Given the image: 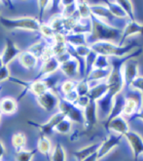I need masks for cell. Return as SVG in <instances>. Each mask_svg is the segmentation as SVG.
I'll return each instance as SVG.
<instances>
[{"label": "cell", "mask_w": 143, "mask_h": 161, "mask_svg": "<svg viewBox=\"0 0 143 161\" xmlns=\"http://www.w3.org/2000/svg\"><path fill=\"white\" fill-rule=\"evenodd\" d=\"M91 25L92 31L91 33L88 34L87 41L88 43H95V42H111V41H118L120 42L122 37V31L119 28L107 25L101 19H98L92 14L91 16Z\"/></svg>", "instance_id": "obj_1"}, {"label": "cell", "mask_w": 143, "mask_h": 161, "mask_svg": "<svg viewBox=\"0 0 143 161\" xmlns=\"http://www.w3.org/2000/svg\"><path fill=\"white\" fill-rule=\"evenodd\" d=\"M137 46L138 44L135 42H132L125 46H119L116 45L114 42L101 41L91 44L90 48L97 55L106 56L108 58L109 57H118V58H121V57H125L132 53L135 48Z\"/></svg>", "instance_id": "obj_2"}, {"label": "cell", "mask_w": 143, "mask_h": 161, "mask_svg": "<svg viewBox=\"0 0 143 161\" xmlns=\"http://www.w3.org/2000/svg\"><path fill=\"white\" fill-rule=\"evenodd\" d=\"M0 24L7 30H24L31 31H39L41 24L35 18L23 17V18H5L0 17Z\"/></svg>", "instance_id": "obj_3"}, {"label": "cell", "mask_w": 143, "mask_h": 161, "mask_svg": "<svg viewBox=\"0 0 143 161\" xmlns=\"http://www.w3.org/2000/svg\"><path fill=\"white\" fill-rule=\"evenodd\" d=\"M60 112L68 118L71 122L80 123L84 124V113L83 109L76 107L74 103H68L64 99H59V106H58Z\"/></svg>", "instance_id": "obj_4"}, {"label": "cell", "mask_w": 143, "mask_h": 161, "mask_svg": "<svg viewBox=\"0 0 143 161\" xmlns=\"http://www.w3.org/2000/svg\"><path fill=\"white\" fill-rule=\"evenodd\" d=\"M124 81H125V86L130 88V84L136 77L139 76V69H138V62L135 58L129 59L123 65L122 69Z\"/></svg>", "instance_id": "obj_5"}, {"label": "cell", "mask_w": 143, "mask_h": 161, "mask_svg": "<svg viewBox=\"0 0 143 161\" xmlns=\"http://www.w3.org/2000/svg\"><path fill=\"white\" fill-rule=\"evenodd\" d=\"M125 103H126V96L123 93H120L114 97L111 111L109 113V115L107 116V118L105 119V121H104V127H105V129L107 128L111 120H113L114 118H116L118 116H121L123 114Z\"/></svg>", "instance_id": "obj_6"}, {"label": "cell", "mask_w": 143, "mask_h": 161, "mask_svg": "<svg viewBox=\"0 0 143 161\" xmlns=\"http://www.w3.org/2000/svg\"><path fill=\"white\" fill-rule=\"evenodd\" d=\"M65 116L62 114V113L61 112H58V113H55V114L48 120L45 124H37V123H34L32 121H28V124H30L32 126H35L37 127L38 129H39L41 131L42 135L44 136H49L50 134L53 133V131H55V128L56 127V125L59 124V123L64 119Z\"/></svg>", "instance_id": "obj_7"}, {"label": "cell", "mask_w": 143, "mask_h": 161, "mask_svg": "<svg viewBox=\"0 0 143 161\" xmlns=\"http://www.w3.org/2000/svg\"><path fill=\"white\" fill-rule=\"evenodd\" d=\"M125 137L127 138L128 143L132 150L133 158L135 161H137L138 157L143 154V139L139 134L130 130L125 135Z\"/></svg>", "instance_id": "obj_8"}, {"label": "cell", "mask_w": 143, "mask_h": 161, "mask_svg": "<svg viewBox=\"0 0 143 161\" xmlns=\"http://www.w3.org/2000/svg\"><path fill=\"white\" fill-rule=\"evenodd\" d=\"M84 113V126L86 129H92L95 124H97L98 119V105L97 102L90 101L89 105L83 109Z\"/></svg>", "instance_id": "obj_9"}, {"label": "cell", "mask_w": 143, "mask_h": 161, "mask_svg": "<svg viewBox=\"0 0 143 161\" xmlns=\"http://www.w3.org/2000/svg\"><path fill=\"white\" fill-rule=\"evenodd\" d=\"M123 139L122 135H118V134H110L105 140H104L100 147L98 150V158L101 159L104 156H106L110 151H112L114 148H115Z\"/></svg>", "instance_id": "obj_10"}, {"label": "cell", "mask_w": 143, "mask_h": 161, "mask_svg": "<svg viewBox=\"0 0 143 161\" xmlns=\"http://www.w3.org/2000/svg\"><path fill=\"white\" fill-rule=\"evenodd\" d=\"M23 51L19 48V47L15 44V42L9 38H6L5 43V48L3 51V54L1 55V59L4 65H8L11 62H13L17 57L21 55Z\"/></svg>", "instance_id": "obj_11"}, {"label": "cell", "mask_w": 143, "mask_h": 161, "mask_svg": "<svg viewBox=\"0 0 143 161\" xmlns=\"http://www.w3.org/2000/svg\"><path fill=\"white\" fill-rule=\"evenodd\" d=\"M38 105L46 111H52L59 106V98L52 91H48L45 94L36 98Z\"/></svg>", "instance_id": "obj_12"}, {"label": "cell", "mask_w": 143, "mask_h": 161, "mask_svg": "<svg viewBox=\"0 0 143 161\" xmlns=\"http://www.w3.org/2000/svg\"><path fill=\"white\" fill-rule=\"evenodd\" d=\"M133 34H143V25L137 23L135 20V21L129 20L122 31V37H121L120 43L118 45L124 46L123 44L126 41V39Z\"/></svg>", "instance_id": "obj_13"}, {"label": "cell", "mask_w": 143, "mask_h": 161, "mask_svg": "<svg viewBox=\"0 0 143 161\" xmlns=\"http://www.w3.org/2000/svg\"><path fill=\"white\" fill-rule=\"evenodd\" d=\"M109 130L115 132L118 135L125 136L130 131V128H129V124L126 121V119L121 115L110 121V123L106 128V131H109Z\"/></svg>", "instance_id": "obj_14"}, {"label": "cell", "mask_w": 143, "mask_h": 161, "mask_svg": "<svg viewBox=\"0 0 143 161\" xmlns=\"http://www.w3.org/2000/svg\"><path fill=\"white\" fill-rule=\"evenodd\" d=\"M60 65H61V64L59 63L58 60H56V57H53V58L44 62L42 68L40 69L39 74L36 76L35 80H39L40 77H42V76H48V75H51V74L55 73L60 69Z\"/></svg>", "instance_id": "obj_15"}, {"label": "cell", "mask_w": 143, "mask_h": 161, "mask_svg": "<svg viewBox=\"0 0 143 161\" xmlns=\"http://www.w3.org/2000/svg\"><path fill=\"white\" fill-rule=\"evenodd\" d=\"M60 69L67 77L73 78L75 76H77L78 73L80 72V64L76 59L71 58L69 61L61 64Z\"/></svg>", "instance_id": "obj_16"}, {"label": "cell", "mask_w": 143, "mask_h": 161, "mask_svg": "<svg viewBox=\"0 0 143 161\" xmlns=\"http://www.w3.org/2000/svg\"><path fill=\"white\" fill-rule=\"evenodd\" d=\"M107 92H108V84L106 81H102L90 89L88 93V97L91 101L98 102V100L105 96Z\"/></svg>", "instance_id": "obj_17"}, {"label": "cell", "mask_w": 143, "mask_h": 161, "mask_svg": "<svg viewBox=\"0 0 143 161\" xmlns=\"http://www.w3.org/2000/svg\"><path fill=\"white\" fill-rule=\"evenodd\" d=\"M19 61L21 64L27 69H33L38 64V58L29 51H24L19 56Z\"/></svg>", "instance_id": "obj_18"}, {"label": "cell", "mask_w": 143, "mask_h": 161, "mask_svg": "<svg viewBox=\"0 0 143 161\" xmlns=\"http://www.w3.org/2000/svg\"><path fill=\"white\" fill-rule=\"evenodd\" d=\"M100 146H101V143H95V144L87 146V147H82L80 149L75 150L73 153V155L76 159H77V161H83L87 157H89L91 154L95 153V151H98V148L100 147Z\"/></svg>", "instance_id": "obj_19"}, {"label": "cell", "mask_w": 143, "mask_h": 161, "mask_svg": "<svg viewBox=\"0 0 143 161\" xmlns=\"http://www.w3.org/2000/svg\"><path fill=\"white\" fill-rule=\"evenodd\" d=\"M87 37L88 34L84 33H69L65 35V39L67 44L73 47H78L82 45H88Z\"/></svg>", "instance_id": "obj_20"}, {"label": "cell", "mask_w": 143, "mask_h": 161, "mask_svg": "<svg viewBox=\"0 0 143 161\" xmlns=\"http://www.w3.org/2000/svg\"><path fill=\"white\" fill-rule=\"evenodd\" d=\"M26 88H27V90H29L33 95H35L36 98L41 96V95H43V94H45L46 92L50 91V89L48 88L47 84L45 83V81L43 79L34 80L30 84H28Z\"/></svg>", "instance_id": "obj_21"}, {"label": "cell", "mask_w": 143, "mask_h": 161, "mask_svg": "<svg viewBox=\"0 0 143 161\" xmlns=\"http://www.w3.org/2000/svg\"><path fill=\"white\" fill-rule=\"evenodd\" d=\"M92 14L98 19H101L103 21L104 19H108V20H114V17L110 13L107 6L102 5H90Z\"/></svg>", "instance_id": "obj_22"}, {"label": "cell", "mask_w": 143, "mask_h": 161, "mask_svg": "<svg viewBox=\"0 0 143 161\" xmlns=\"http://www.w3.org/2000/svg\"><path fill=\"white\" fill-rule=\"evenodd\" d=\"M17 108H18V103L13 98L7 97L0 101V109H1L2 113L12 114V113L16 112Z\"/></svg>", "instance_id": "obj_23"}, {"label": "cell", "mask_w": 143, "mask_h": 161, "mask_svg": "<svg viewBox=\"0 0 143 161\" xmlns=\"http://www.w3.org/2000/svg\"><path fill=\"white\" fill-rule=\"evenodd\" d=\"M37 150L42 154L49 155L53 150V144L47 136L41 135L37 143Z\"/></svg>", "instance_id": "obj_24"}, {"label": "cell", "mask_w": 143, "mask_h": 161, "mask_svg": "<svg viewBox=\"0 0 143 161\" xmlns=\"http://www.w3.org/2000/svg\"><path fill=\"white\" fill-rule=\"evenodd\" d=\"M106 6L114 18L122 19V20H125L126 18L129 19L125 11H124L122 7L117 3V1H106Z\"/></svg>", "instance_id": "obj_25"}, {"label": "cell", "mask_w": 143, "mask_h": 161, "mask_svg": "<svg viewBox=\"0 0 143 161\" xmlns=\"http://www.w3.org/2000/svg\"><path fill=\"white\" fill-rule=\"evenodd\" d=\"M110 72H111V67H110V69H93L87 76V79L86 80L89 82V81H94V80L98 81V80H102V79H107Z\"/></svg>", "instance_id": "obj_26"}, {"label": "cell", "mask_w": 143, "mask_h": 161, "mask_svg": "<svg viewBox=\"0 0 143 161\" xmlns=\"http://www.w3.org/2000/svg\"><path fill=\"white\" fill-rule=\"evenodd\" d=\"M76 11H77L79 18L83 19V20H87L88 18H91L92 16L90 5L85 1L76 2Z\"/></svg>", "instance_id": "obj_27"}, {"label": "cell", "mask_w": 143, "mask_h": 161, "mask_svg": "<svg viewBox=\"0 0 143 161\" xmlns=\"http://www.w3.org/2000/svg\"><path fill=\"white\" fill-rule=\"evenodd\" d=\"M11 142H12V146L15 147L17 153H19V151L24 150V147L25 143H26V139H25V136L24 133L18 132V133H15L12 136Z\"/></svg>", "instance_id": "obj_28"}, {"label": "cell", "mask_w": 143, "mask_h": 161, "mask_svg": "<svg viewBox=\"0 0 143 161\" xmlns=\"http://www.w3.org/2000/svg\"><path fill=\"white\" fill-rule=\"evenodd\" d=\"M51 161H66V153L61 143H58L51 153Z\"/></svg>", "instance_id": "obj_29"}, {"label": "cell", "mask_w": 143, "mask_h": 161, "mask_svg": "<svg viewBox=\"0 0 143 161\" xmlns=\"http://www.w3.org/2000/svg\"><path fill=\"white\" fill-rule=\"evenodd\" d=\"M93 69H110V62H109V58L106 56H102V55H98L97 59H95L94 63H93Z\"/></svg>", "instance_id": "obj_30"}, {"label": "cell", "mask_w": 143, "mask_h": 161, "mask_svg": "<svg viewBox=\"0 0 143 161\" xmlns=\"http://www.w3.org/2000/svg\"><path fill=\"white\" fill-rule=\"evenodd\" d=\"M71 130H72V122L66 117L62 119L55 128V131L61 134H69Z\"/></svg>", "instance_id": "obj_31"}, {"label": "cell", "mask_w": 143, "mask_h": 161, "mask_svg": "<svg viewBox=\"0 0 143 161\" xmlns=\"http://www.w3.org/2000/svg\"><path fill=\"white\" fill-rule=\"evenodd\" d=\"M117 3L122 7V9L125 13L127 14L129 20L130 21H135V15H133V9H132V3L131 1H129V0H120V1H117Z\"/></svg>", "instance_id": "obj_32"}, {"label": "cell", "mask_w": 143, "mask_h": 161, "mask_svg": "<svg viewBox=\"0 0 143 161\" xmlns=\"http://www.w3.org/2000/svg\"><path fill=\"white\" fill-rule=\"evenodd\" d=\"M36 149L33 150H21L16 154V161H32L34 155L36 154Z\"/></svg>", "instance_id": "obj_33"}, {"label": "cell", "mask_w": 143, "mask_h": 161, "mask_svg": "<svg viewBox=\"0 0 143 161\" xmlns=\"http://www.w3.org/2000/svg\"><path fill=\"white\" fill-rule=\"evenodd\" d=\"M49 45H48L47 43H45V41H39L36 44H34L33 46H31L30 48L28 49V51L31 52L32 54H34L37 58H40L43 54V52L46 50V48Z\"/></svg>", "instance_id": "obj_34"}, {"label": "cell", "mask_w": 143, "mask_h": 161, "mask_svg": "<svg viewBox=\"0 0 143 161\" xmlns=\"http://www.w3.org/2000/svg\"><path fill=\"white\" fill-rule=\"evenodd\" d=\"M75 90H76V92L78 93L79 97L88 96V93L90 91V87H89L88 81L85 79V80H81L80 82H77Z\"/></svg>", "instance_id": "obj_35"}, {"label": "cell", "mask_w": 143, "mask_h": 161, "mask_svg": "<svg viewBox=\"0 0 143 161\" xmlns=\"http://www.w3.org/2000/svg\"><path fill=\"white\" fill-rule=\"evenodd\" d=\"M97 54L94 52L91 51V53L88 55V57L86 58V64H85V72H86V77L90 74V72L93 70V63L97 59Z\"/></svg>", "instance_id": "obj_36"}, {"label": "cell", "mask_w": 143, "mask_h": 161, "mask_svg": "<svg viewBox=\"0 0 143 161\" xmlns=\"http://www.w3.org/2000/svg\"><path fill=\"white\" fill-rule=\"evenodd\" d=\"M67 44L66 43H54L52 45V51L54 57H59L67 52Z\"/></svg>", "instance_id": "obj_37"}, {"label": "cell", "mask_w": 143, "mask_h": 161, "mask_svg": "<svg viewBox=\"0 0 143 161\" xmlns=\"http://www.w3.org/2000/svg\"><path fill=\"white\" fill-rule=\"evenodd\" d=\"M76 84H77V83H76L75 81H73V80H66V81H64L61 84V92L63 93V95H66V94L72 92L73 90H75Z\"/></svg>", "instance_id": "obj_38"}, {"label": "cell", "mask_w": 143, "mask_h": 161, "mask_svg": "<svg viewBox=\"0 0 143 161\" xmlns=\"http://www.w3.org/2000/svg\"><path fill=\"white\" fill-rule=\"evenodd\" d=\"M130 88H131L132 90L138 91L143 95V76H140L139 75L138 77H136L130 84Z\"/></svg>", "instance_id": "obj_39"}, {"label": "cell", "mask_w": 143, "mask_h": 161, "mask_svg": "<svg viewBox=\"0 0 143 161\" xmlns=\"http://www.w3.org/2000/svg\"><path fill=\"white\" fill-rule=\"evenodd\" d=\"M44 36H46L47 38H54V36L56 32L53 31V28L49 25H41L40 31H39Z\"/></svg>", "instance_id": "obj_40"}, {"label": "cell", "mask_w": 143, "mask_h": 161, "mask_svg": "<svg viewBox=\"0 0 143 161\" xmlns=\"http://www.w3.org/2000/svg\"><path fill=\"white\" fill-rule=\"evenodd\" d=\"M90 101H91V100L89 99V97H88V96L79 97V98L77 99V101L75 102L74 105H75L76 107H78L79 108H81V109H84L86 107H87V106L89 105Z\"/></svg>", "instance_id": "obj_41"}, {"label": "cell", "mask_w": 143, "mask_h": 161, "mask_svg": "<svg viewBox=\"0 0 143 161\" xmlns=\"http://www.w3.org/2000/svg\"><path fill=\"white\" fill-rule=\"evenodd\" d=\"M78 98H79V95L77 92H76V90H73L72 92L64 95V100L67 101L68 103H75V102L77 101Z\"/></svg>", "instance_id": "obj_42"}, {"label": "cell", "mask_w": 143, "mask_h": 161, "mask_svg": "<svg viewBox=\"0 0 143 161\" xmlns=\"http://www.w3.org/2000/svg\"><path fill=\"white\" fill-rule=\"evenodd\" d=\"M10 78V70H9L8 65H3L0 68V81H4Z\"/></svg>", "instance_id": "obj_43"}, {"label": "cell", "mask_w": 143, "mask_h": 161, "mask_svg": "<svg viewBox=\"0 0 143 161\" xmlns=\"http://www.w3.org/2000/svg\"><path fill=\"white\" fill-rule=\"evenodd\" d=\"M50 2L49 1H38V6H39V10H40V19H42L43 14H44V10L49 6Z\"/></svg>", "instance_id": "obj_44"}, {"label": "cell", "mask_w": 143, "mask_h": 161, "mask_svg": "<svg viewBox=\"0 0 143 161\" xmlns=\"http://www.w3.org/2000/svg\"><path fill=\"white\" fill-rule=\"evenodd\" d=\"M99 158H98V151H95L93 154H91L89 157H87L85 160L83 161H98Z\"/></svg>", "instance_id": "obj_45"}, {"label": "cell", "mask_w": 143, "mask_h": 161, "mask_svg": "<svg viewBox=\"0 0 143 161\" xmlns=\"http://www.w3.org/2000/svg\"><path fill=\"white\" fill-rule=\"evenodd\" d=\"M4 154H5V147H4L3 144L1 143V142H0V161H1V159L4 156Z\"/></svg>", "instance_id": "obj_46"}, {"label": "cell", "mask_w": 143, "mask_h": 161, "mask_svg": "<svg viewBox=\"0 0 143 161\" xmlns=\"http://www.w3.org/2000/svg\"><path fill=\"white\" fill-rule=\"evenodd\" d=\"M135 118H139L140 120L143 121V108H142L139 111H137V112L135 113Z\"/></svg>", "instance_id": "obj_47"}, {"label": "cell", "mask_w": 143, "mask_h": 161, "mask_svg": "<svg viewBox=\"0 0 143 161\" xmlns=\"http://www.w3.org/2000/svg\"><path fill=\"white\" fill-rule=\"evenodd\" d=\"M3 62H2V59H1V56H0V68H2L3 67Z\"/></svg>", "instance_id": "obj_48"}, {"label": "cell", "mask_w": 143, "mask_h": 161, "mask_svg": "<svg viewBox=\"0 0 143 161\" xmlns=\"http://www.w3.org/2000/svg\"><path fill=\"white\" fill-rule=\"evenodd\" d=\"M1 115H2V111H1V109H0V119H1Z\"/></svg>", "instance_id": "obj_49"}, {"label": "cell", "mask_w": 143, "mask_h": 161, "mask_svg": "<svg viewBox=\"0 0 143 161\" xmlns=\"http://www.w3.org/2000/svg\"><path fill=\"white\" fill-rule=\"evenodd\" d=\"M0 10H1V4H0Z\"/></svg>", "instance_id": "obj_50"}]
</instances>
